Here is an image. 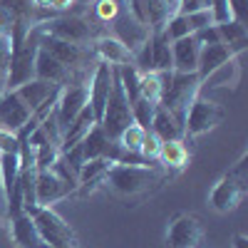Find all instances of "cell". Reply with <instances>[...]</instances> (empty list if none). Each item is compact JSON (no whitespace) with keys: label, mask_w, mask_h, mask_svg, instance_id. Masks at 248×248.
Wrapping results in <instances>:
<instances>
[{"label":"cell","mask_w":248,"mask_h":248,"mask_svg":"<svg viewBox=\"0 0 248 248\" xmlns=\"http://www.w3.org/2000/svg\"><path fill=\"white\" fill-rule=\"evenodd\" d=\"M159 75H161V85H164L159 107H164L184 127L191 102L201 94V77L196 72H174V70L159 72Z\"/></svg>","instance_id":"cell-1"},{"label":"cell","mask_w":248,"mask_h":248,"mask_svg":"<svg viewBox=\"0 0 248 248\" xmlns=\"http://www.w3.org/2000/svg\"><path fill=\"white\" fill-rule=\"evenodd\" d=\"M167 179V169L156 164H112L105 184L122 196H139L152 191Z\"/></svg>","instance_id":"cell-2"},{"label":"cell","mask_w":248,"mask_h":248,"mask_svg":"<svg viewBox=\"0 0 248 248\" xmlns=\"http://www.w3.org/2000/svg\"><path fill=\"white\" fill-rule=\"evenodd\" d=\"M40 50V28L35 25L23 43L10 47V67H8V79H5V92L17 90L20 85L35 79V57Z\"/></svg>","instance_id":"cell-3"},{"label":"cell","mask_w":248,"mask_h":248,"mask_svg":"<svg viewBox=\"0 0 248 248\" xmlns=\"http://www.w3.org/2000/svg\"><path fill=\"white\" fill-rule=\"evenodd\" d=\"M30 218L45 243L52 248H79V241L72 231V226L62 218L52 206H37L30 211Z\"/></svg>","instance_id":"cell-4"},{"label":"cell","mask_w":248,"mask_h":248,"mask_svg":"<svg viewBox=\"0 0 248 248\" xmlns=\"http://www.w3.org/2000/svg\"><path fill=\"white\" fill-rule=\"evenodd\" d=\"M132 122V105L127 94L122 90V82L117 77V67H114V79H112V92H109V99L105 105V112H102V119H99V127L105 129V134L117 141V137L129 127Z\"/></svg>","instance_id":"cell-5"},{"label":"cell","mask_w":248,"mask_h":248,"mask_svg":"<svg viewBox=\"0 0 248 248\" xmlns=\"http://www.w3.org/2000/svg\"><path fill=\"white\" fill-rule=\"evenodd\" d=\"M37 28L47 35H55V37L67 40V43H75V45H87L90 40H94L90 20H85L82 15H57L50 20H40Z\"/></svg>","instance_id":"cell-6"},{"label":"cell","mask_w":248,"mask_h":248,"mask_svg":"<svg viewBox=\"0 0 248 248\" xmlns=\"http://www.w3.org/2000/svg\"><path fill=\"white\" fill-rule=\"evenodd\" d=\"M127 10L149 32H161L169 17L176 15V0H127Z\"/></svg>","instance_id":"cell-7"},{"label":"cell","mask_w":248,"mask_h":248,"mask_svg":"<svg viewBox=\"0 0 248 248\" xmlns=\"http://www.w3.org/2000/svg\"><path fill=\"white\" fill-rule=\"evenodd\" d=\"M223 119V109L216 102L206 99V97H196L191 102L189 112H186V122H184V137H201L206 132H211L216 124H221Z\"/></svg>","instance_id":"cell-8"},{"label":"cell","mask_w":248,"mask_h":248,"mask_svg":"<svg viewBox=\"0 0 248 248\" xmlns=\"http://www.w3.org/2000/svg\"><path fill=\"white\" fill-rule=\"evenodd\" d=\"M40 47L45 52H50L57 62H62L67 70H82L85 62L90 60L92 50H87L85 45H75V43H67V40H60L55 35H47L40 30Z\"/></svg>","instance_id":"cell-9"},{"label":"cell","mask_w":248,"mask_h":248,"mask_svg":"<svg viewBox=\"0 0 248 248\" xmlns=\"http://www.w3.org/2000/svg\"><path fill=\"white\" fill-rule=\"evenodd\" d=\"M90 105V87L85 82H77V85H67L62 87L60 92V99H57V107H55V117H57V124L60 129L65 132L70 127V122Z\"/></svg>","instance_id":"cell-10"},{"label":"cell","mask_w":248,"mask_h":248,"mask_svg":"<svg viewBox=\"0 0 248 248\" xmlns=\"http://www.w3.org/2000/svg\"><path fill=\"white\" fill-rule=\"evenodd\" d=\"M203 236V229L196 216L191 214H176L169 223L167 243L169 248H196Z\"/></svg>","instance_id":"cell-11"},{"label":"cell","mask_w":248,"mask_h":248,"mask_svg":"<svg viewBox=\"0 0 248 248\" xmlns=\"http://www.w3.org/2000/svg\"><path fill=\"white\" fill-rule=\"evenodd\" d=\"M246 194H248V186L238 184V181H236L233 176H229V174H223V176L214 184V189H211V194H209V203L214 206L218 214H229V211H233L236 206L243 201Z\"/></svg>","instance_id":"cell-12"},{"label":"cell","mask_w":248,"mask_h":248,"mask_svg":"<svg viewBox=\"0 0 248 248\" xmlns=\"http://www.w3.org/2000/svg\"><path fill=\"white\" fill-rule=\"evenodd\" d=\"M112 79H114V67L107 65V62H99L92 72V79H90V107H92V114L99 124L102 119V112H105V105L109 99V92H112Z\"/></svg>","instance_id":"cell-13"},{"label":"cell","mask_w":248,"mask_h":248,"mask_svg":"<svg viewBox=\"0 0 248 248\" xmlns=\"http://www.w3.org/2000/svg\"><path fill=\"white\" fill-rule=\"evenodd\" d=\"M112 25H114V37L119 40L122 45H127V47L132 50V55H134L144 43H147L149 35H152L129 10H119V15L112 20Z\"/></svg>","instance_id":"cell-14"},{"label":"cell","mask_w":248,"mask_h":248,"mask_svg":"<svg viewBox=\"0 0 248 248\" xmlns=\"http://www.w3.org/2000/svg\"><path fill=\"white\" fill-rule=\"evenodd\" d=\"M30 107L17 97V92H3L0 94V129L17 134L30 119Z\"/></svg>","instance_id":"cell-15"},{"label":"cell","mask_w":248,"mask_h":248,"mask_svg":"<svg viewBox=\"0 0 248 248\" xmlns=\"http://www.w3.org/2000/svg\"><path fill=\"white\" fill-rule=\"evenodd\" d=\"M77 186L62 181L55 171H37V181H35V196H37V206H52L57 201H62L65 196H70Z\"/></svg>","instance_id":"cell-16"},{"label":"cell","mask_w":248,"mask_h":248,"mask_svg":"<svg viewBox=\"0 0 248 248\" xmlns=\"http://www.w3.org/2000/svg\"><path fill=\"white\" fill-rule=\"evenodd\" d=\"M92 55L99 60V62H107L112 67H119V65H129L134 62V55L127 45H122L114 35H102V37H94L92 40Z\"/></svg>","instance_id":"cell-17"},{"label":"cell","mask_w":248,"mask_h":248,"mask_svg":"<svg viewBox=\"0 0 248 248\" xmlns=\"http://www.w3.org/2000/svg\"><path fill=\"white\" fill-rule=\"evenodd\" d=\"M72 75L75 72L67 70L62 62H57L50 52H45L43 47L37 50V57H35V79H43V82H50V85L67 87Z\"/></svg>","instance_id":"cell-18"},{"label":"cell","mask_w":248,"mask_h":248,"mask_svg":"<svg viewBox=\"0 0 248 248\" xmlns=\"http://www.w3.org/2000/svg\"><path fill=\"white\" fill-rule=\"evenodd\" d=\"M112 164H114V161L107 159V156L90 159V161L82 164V169H79V174H77V191H79V196H87V194H92L94 189H99V186L105 184L107 171H109Z\"/></svg>","instance_id":"cell-19"},{"label":"cell","mask_w":248,"mask_h":248,"mask_svg":"<svg viewBox=\"0 0 248 248\" xmlns=\"http://www.w3.org/2000/svg\"><path fill=\"white\" fill-rule=\"evenodd\" d=\"M199 52L201 45L194 35H186L181 40L171 43V62H174V72H196L199 67Z\"/></svg>","instance_id":"cell-20"},{"label":"cell","mask_w":248,"mask_h":248,"mask_svg":"<svg viewBox=\"0 0 248 248\" xmlns=\"http://www.w3.org/2000/svg\"><path fill=\"white\" fill-rule=\"evenodd\" d=\"M97 124V119H94V114H92V107L87 105L85 109H82L72 122H70V127L62 132V141H60V152H67V149H72V147H77V144L85 139L87 134H90V129Z\"/></svg>","instance_id":"cell-21"},{"label":"cell","mask_w":248,"mask_h":248,"mask_svg":"<svg viewBox=\"0 0 248 248\" xmlns=\"http://www.w3.org/2000/svg\"><path fill=\"white\" fill-rule=\"evenodd\" d=\"M60 90H62L60 85H50V82H43V79H30V82L20 85V87L13 90V92H17V97L30 107V112H35L45 99H50V97L57 94Z\"/></svg>","instance_id":"cell-22"},{"label":"cell","mask_w":248,"mask_h":248,"mask_svg":"<svg viewBox=\"0 0 248 248\" xmlns=\"http://www.w3.org/2000/svg\"><path fill=\"white\" fill-rule=\"evenodd\" d=\"M233 55H231V50L226 47L223 43H218V45H201V52H199V67H196V75L201 77V79H206L214 70H218L221 65H226Z\"/></svg>","instance_id":"cell-23"},{"label":"cell","mask_w":248,"mask_h":248,"mask_svg":"<svg viewBox=\"0 0 248 248\" xmlns=\"http://www.w3.org/2000/svg\"><path fill=\"white\" fill-rule=\"evenodd\" d=\"M8 221H10V236H13V241L20 248H37L40 243H43V238H40L30 214H20V216L8 218Z\"/></svg>","instance_id":"cell-24"},{"label":"cell","mask_w":248,"mask_h":248,"mask_svg":"<svg viewBox=\"0 0 248 248\" xmlns=\"http://www.w3.org/2000/svg\"><path fill=\"white\" fill-rule=\"evenodd\" d=\"M149 50H152V72H171L174 62H171V43L169 37L161 32L149 35Z\"/></svg>","instance_id":"cell-25"},{"label":"cell","mask_w":248,"mask_h":248,"mask_svg":"<svg viewBox=\"0 0 248 248\" xmlns=\"http://www.w3.org/2000/svg\"><path fill=\"white\" fill-rule=\"evenodd\" d=\"M218 28V35H221V43L231 50V55H241L248 45V28L236 23V20H229V23H221L216 25Z\"/></svg>","instance_id":"cell-26"},{"label":"cell","mask_w":248,"mask_h":248,"mask_svg":"<svg viewBox=\"0 0 248 248\" xmlns=\"http://www.w3.org/2000/svg\"><path fill=\"white\" fill-rule=\"evenodd\" d=\"M152 132L161 139V141H171V139H184V127L164 109L156 105L154 119H152Z\"/></svg>","instance_id":"cell-27"},{"label":"cell","mask_w":248,"mask_h":248,"mask_svg":"<svg viewBox=\"0 0 248 248\" xmlns=\"http://www.w3.org/2000/svg\"><path fill=\"white\" fill-rule=\"evenodd\" d=\"M159 161L164 169H184L189 161V149L184 147V139H171V141H161L159 149Z\"/></svg>","instance_id":"cell-28"},{"label":"cell","mask_w":248,"mask_h":248,"mask_svg":"<svg viewBox=\"0 0 248 248\" xmlns=\"http://www.w3.org/2000/svg\"><path fill=\"white\" fill-rule=\"evenodd\" d=\"M109 147H112V139L105 134V129H102L99 124H94V127L90 129V134L82 139V154H85V161L107 156Z\"/></svg>","instance_id":"cell-29"},{"label":"cell","mask_w":248,"mask_h":248,"mask_svg":"<svg viewBox=\"0 0 248 248\" xmlns=\"http://www.w3.org/2000/svg\"><path fill=\"white\" fill-rule=\"evenodd\" d=\"M238 75H241V65H238V55L231 57L226 65H221L218 70H214L206 79H201V90L209 87V90H216V87H223V85H236L238 82Z\"/></svg>","instance_id":"cell-30"},{"label":"cell","mask_w":248,"mask_h":248,"mask_svg":"<svg viewBox=\"0 0 248 248\" xmlns=\"http://www.w3.org/2000/svg\"><path fill=\"white\" fill-rule=\"evenodd\" d=\"M35 181H37V167H25L17 174V191L23 199V211L30 214L37 209V196H35Z\"/></svg>","instance_id":"cell-31"},{"label":"cell","mask_w":248,"mask_h":248,"mask_svg":"<svg viewBox=\"0 0 248 248\" xmlns=\"http://www.w3.org/2000/svg\"><path fill=\"white\" fill-rule=\"evenodd\" d=\"M161 75L159 72H141L139 77V92L144 99H149L152 105H159V99H161Z\"/></svg>","instance_id":"cell-32"},{"label":"cell","mask_w":248,"mask_h":248,"mask_svg":"<svg viewBox=\"0 0 248 248\" xmlns=\"http://www.w3.org/2000/svg\"><path fill=\"white\" fill-rule=\"evenodd\" d=\"M154 112H156V105H152L149 99L139 97L134 105H132V122L137 127H141L144 132L152 129V119H154Z\"/></svg>","instance_id":"cell-33"},{"label":"cell","mask_w":248,"mask_h":248,"mask_svg":"<svg viewBox=\"0 0 248 248\" xmlns=\"http://www.w3.org/2000/svg\"><path fill=\"white\" fill-rule=\"evenodd\" d=\"M144 134H147V132H144L141 127H137V124H129V127L117 137V144H119L122 149L132 152V154H139L141 141H144Z\"/></svg>","instance_id":"cell-34"},{"label":"cell","mask_w":248,"mask_h":248,"mask_svg":"<svg viewBox=\"0 0 248 248\" xmlns=\"http://www.w3.org/2000/svg\"><path fill=\"white\" fill-rule=\"evenodd\" d=\"M164 35L169 37V43H174V40H181V37H186V35H194L189 17H186V15H179V13L171 15L169 23H167V28H164Z\"/></svg>","instance_id":"cell-35"},{"label":"cell","mask_w":248,"mask_h":248,"mask_svg":"<svg viewBox=\"0 0 248 248\" xmlns=\"http://www.w3.org/2000/svg\"><path fill=\"white\" fill-rule=\"evenodd\" d=\"M92 8H94V15L99 23H112L122 10V3L119 0H94Z\"/></svg>","instance_id":"cell-36"},{"label":"cell","mask_w":248,"mask_h":248,"mask_svg":"<svg viewBox=\"0 0 248 248\" xmlns=\"http://www.w3.org/2000/svg\"><path fill=\"white\" fill-rule=\"evenodd\" d=\"M159 149H161V139L149 129L147 134H144V141H141V149H139V154L147 159L149 164H154V161H159Z\"/></svg>","instance_id":"cell-37"},{"label":"cell","mask_w":248,"mask_h":248,"mask_svg":"<svg viewBox=\"0 0 248 248\" xmlns=\"http://www.w3.org/2000/svg\"><path fill=\"white\" fill-rule=\"evenodd\" d=\"M8 67H10V40H3V37H0V94L5 92Z\"/></svg>","instance_id":"cell-38"},{"label":"cell","mask_w":248,"mask_h":248,"mask_svg":"<svg viewBox=\"0 0 248 248\" xmlns=\"http://www.w3.org/2000/svg\"><path fill=\"white\" fill-rule=\"evenodd\" d=\"M199 10H211L209 0H176V13L179 15H191Z\"/></svg>","instance_id":"cell-39"},{"label":"cell","mask_w":248,"mask_h":248,"mask_svg":"<svg viewBox=\"0 0 248 248\" xmlns=\"http://www.w3.org/2000/svg\"><path fill=\"white\" fill-rule=\"evenodd\" d=\"M194 37L199 40V45H218V43H221V35H218L216 23H214V25H206V28H201V30H196Z\"/></svg>","instance_id":"cell-40"},{"label":"cell","mask_w":248,"mask_h":248,"mask_svg":"<svg viewBox=\"0 0 248 248\" xmlns=\"http://www.w3.org/2000/svg\"><path fill=\"white\" fill-rule=\"evenodd\" d=\"M211 3V15H214V23H229L231 20V10H229V0H209Z\"/></svg>","instance_id":"cell-41"},{"label":"cell","mask_w":248,"mask_h":248,"mask_svg":"<svg viewBox=\"0 0 248 248\" xmlns=\"http://www.w3.org/2000/svg\"><path fill=\"white\" fill-rule=\"evenodd\" d=\"M229 10H231V20L248 28V0H229Z\"/></svg>","instance_id":"cell-42"},{"label":"cell","mask_w":248,"mask_h":248,"mask_svg":"<svg viewBox=\"0 0 248 248\" xmlns=\"http://www.w3.org/2000/svg\"><path fill=\"white\" fill-rule=\"evenodd\" d=\"M229 176H233L238 184H243V186H248V154H243L233 167L229 169Z\"/></svg>","instance_id":"cell-43"},{"label":"cell","mask_w":248,"mask_h":248,"mask_svg":"<svg viewBox=\"0 0 248 248\" xmlns=\"http://www.w3.org/2000/svg\"><path fill=\"white\" fill-rule=\"evenodd\" d=\"M186 17H189V23H191V30H194V32L201 30V28H206V25H214L211 10H199V13H191V15H186Z\"/></svg>","instance_id":"cell-44"},{"label":"cell","mask_w":248,"mask_h":248,"mask_svg":"<svg viewBox=\"0 0 248 248\" xmlns=\"http://www.w3.org/2000/svg\"><path fill=\"white\" fill-rule=\"evenodd\" d=\"M13 28H15V17H13L3 5H0V37H3V40H10Z\"/></svg>","instance_id":"cell-45"},{"label":"cell","mask_w":248,"mask_h":248,"mask_svg":"<svg viewBox=\"0 0 248 248\" xmlns=\"http://www.w3.org/2000/svg\"><path fill=\"white\" fill-rule=\"evenodd\" d=\"M17 137L13 132H5V129H0V152H5V154H17Z\"/></svg>","instance_id":"cell-46"},{"label":"cell","mask_w":248,"mask_h":248,"mask_svg":"<svg viewBox=\"0 0 248 248\" xmlns=\"http://www.w3.org/2000/svg\"><path fill=\"white\" fill-rule=\"evenodd\" d=\"M75 3H77V0H52V3H50V10L65 13V10H70V8H72Z\"/></svg>","instance_id":"cell-47"},{"label":"cell","mask_w":248,"mask_h":248,"mask_svg":"<svg viewBox=\"0 0 248 248\" xmlns=\"http://www.w3.org/2000/svg\"><path fill=\"white\" fill-rule=\"evenodd\" d=\"M8 218V203H5V194H3V184H0V221Z\"/></svg>","instance_id":"cell-48"},{"label":"cell","mask_w":248,"mask_h":248,"mask_svg":"<svg viewBox=\"0 0 248 248\" xmlns=\"http://www.w3.org/2000/svg\"><path fill=\"white\" fill-rule=\"evenodd\" d=\"M233 248H248V238H246L243 233L233 236Z\"/></svg>","instance_id":"cell-49"},{"label":"cell","mask_w":248,"mask_h":248,"mask_svg":"<svg viewBox=\"0 0 248 248\" xmlns=\"http://www.w3.org/2000/svg\"><path fill=\"white\" fill-rule=\"evenodd\" d=\"M50 3H52V0H32V5L37 10H50Z\"/></svg>","instance_id":"cell-50"},{"label":"cell","mask_w":248,"mask_h":248,"mask_svg":"<svg viewBox=\"0 0 248 248\" xmlns=\"http://www.w3.org/2000/svg\"><path fill=\"white\" fill-rule=\"evenodd\" d=\"M37 248H52V246H50V243H45V241H43V243H40V246H37Z\"/></svg>","instance_id":"cell-51"}]
</instances>
